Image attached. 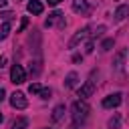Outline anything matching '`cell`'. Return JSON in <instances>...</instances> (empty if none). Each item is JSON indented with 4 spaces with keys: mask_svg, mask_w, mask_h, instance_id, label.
<instances>
[{
    "mask_svg": "<svg viewBox=\"0 0 129 129\" xmlns=\"http://www.w3.org/2000/svg\"><path fill=\"white\" fill-rule=\"evenodd\" d=\"M40 91H42V87H40L38 83H32V85L28 87V93H30V95H40Z\"/></svg>",
    "mask_w": 129,
    "mask_h": 129,
    "instance_id": "16",
    "label": "cell"
},
{
    "mask_svg": "<svg viewBox=\"0 0 129 129\" xmlns=\"http://www.w3.org/2000/svg\"><path fill=\"white\" fill-rule=\"evenodd\" d=\"M26 10H28L30 14H42L44 6H42V2H40V0H30V2H28V6H26Z\"/></svg>",
    "mask_w": 129,
    "mask_h": 129,
    "instance_id": "9",
    "label": "cell"
},
{
    "mask_svg": "<svg viewBox=\"0 0 129 129\" xmlns=\"http://www.w3.org/2000/svg\"><path fill=\"white\" fill-rule=\"evenodd\" d=\"M73 10L79 12V14H89L91 6L87 4V0H73Z\"/></svg>",
    "mask_w": 129,
    "mask_h": 129,
    "instance_id": "7",
    "label": "cell"
},
{
    "mask_svg": "<svg viewBox=\"0 0 129 129\" xmlns=\"http://www.w3.org/2000/svg\"><path fill=\"white\" fill-rule=\"evenodd\" d=\"M87 36H89V28H81V30H77V34L69 40V48H75V46H77L79 42H83Z\"/></svg>",
    "mask_w": 129,
    "mask_h": 129,
    "instance_id": "6",
    "label": "cell"
},
{
    "mask_svg": "<svg viewBox=\"0 0 129 129\" xmlns=\"http://www.w3.org/2000/svg\"><path fill=\"white\" fill-rule=\"evenodd\" d=\"M4 95H6V93H4V89H0V101H4Z\"/></svg>",
    "mask_w": 129,
    "mask_h": 129,
    "instance_id": "24",
    "label": "cell"
},
{
    "mask_svg": "<svg viewBox=\"0 0 129 129\" xmlns=\"http://www.w3.org/2000/svg\"><path fill=\"white\" fill-rule=\"evenodd\" d=\"M10 81L14 85H22L26 81V73H24V69L20 64H12V69H10Z\"/></svg>",
    "mask_w": 129,
    "mask_h": 129,
    "instance_id": "2",
    "label": "cell"
},
{
    "mask_svg": "<svg viewBox=\"0 0 129 129\" xmlns=\"http://www.w3.org/2000/svg\"><path fill=\"white\" fill-rule=\"evenodd\" d=\"M93 91H95V83H93V81H87V83L79 89V97H81V99H87V97L93 95Z\"/></svg>",
    "mask_w": 129,
    "mask_h": 129,
    "instance_id": "8",
    "label": "cell"
},
{
    "mask_svg": "<svg viewBox=\"0 0 129 129\" xmlns=\"http://www.w3.org/2000/svg\"><path fill=\"white\" fill-rule=\"evenodd\" d=\"M8 32H10V22L0 24V40H4V38L8 36Z\"/></svg>",
    "mask_w": 129,
    "mask_h": 129,
    "instance_id": "13",
    "label": "cell"
},
{
    "mask_svg": "<svg viewBox=\"0 0 129 129\" xmlns=\"http://www.w3.org/2000/svg\"><path fill=\"white\" fill-rule=\"evenodd\" d=\"M109 127H111V129H119V127H121V117H119V115L111 117V119H109Z\"/></svg>",
    "mask_w": 129,
    "mask_h": 129,
    "instance_id": "14",
    "label": "cell"
},
{
    "mask_svg": "<svg viewBox=\"0 0 129 129\" xmlns=\"http://www.w3.org/2000/svg\"><path fill=\"white\" fill-rule=\"evenodd\" d=\"M127 14H129V6H119V8L115 10V18H117V20H123Z\"/></svg>",
    "mask_w": 129,
    "mask_h": 129,
    "instance_id": "12",
    "label": "cell"
},
{
    "mask_svg": "<svg viewBox=\"0 0 129 129\" xmlns=\"http://www.w3.org/2000/svg\"><path fill=\"white\" fill-rule=\"evenodd\" d=\"M4 64H6V56H0V69H2Z\"/></svg>",
    "mask_w": 129,
    "mask_h": 129,
    "instance_id": "23",
    "label": "cell"
},
{
    "mask_svg": "<svg viewBox=\"0 0 129 129\" xmlns=\"http://www.w3.org/2000/svg\"><path fill=\"white\" fill-rule=\"evenodd\" d=\"M89 105L81 99V101H75L73 103V107H71V115H73V123L75 125H79V123H83L87 117H89Z\"/></svg>",
    "mask_w": 129,
    "mask_h": 129,
    "instance_id": "1",
    "label": "cell"
},
{
    "mask_svg": "<svg viewBox=\"0 0 129 129\" xmlns=\"http://www.w3.org/2000/svg\"><path fill=\"white\" fill-rule=\"evenodd\" d=\"M46 2H48V4H50V6H56V4H60V2H62V0H46Z\"/></svg>",
    "mask_w": 129,
    "mask_h": 129,
    "instance_id": "22",
    "label": "cell"
},
{
    "mask_svg": "<svg viewBox=\"0 0 129 129\" xmlns=\"http://www.w3.org/2000/svg\"><path fill=\"white\" fill-rule=\"evenodd\" d=\"M26 127H28V119H26V117H18V119L12 123L10 129H26Z\"/></svg>",
    "mask_w": 129,
    "mask_h": 129,
    "instance_id": "10",
    "label": "cell"
},
{
    "mask_svg": "<svg viewBox=\"0 0 129 129\" xmlns=\"http://www.w3.org/2000/svg\"><path fill=\"white\" fill-rule=\"evenodd\" d=\"M50 95H52V93H50V89H42V91H40V97H42V99H48Z\"/></svg>",
    "mask_w": 129,
    "mask_h": 129,
    "instance_id": "20",
    "label": "cell"
},
{
    "mask_svg": "<svg viewBox=\"0 0 129 129\" xmlns=\"http://www.w3.org/2000/svg\"><path fill=\"white\" fill-rule=\"evenodd\" d=\"M121 93H113V95H109V97H105L103 99V107L105 109H113V107H119L121 105Z\"/></svg>",
    "mask_w": 129,
    "mask_h": 129,
    "instance_id": "5",
    "label": "cell"
},
{
    "mask_svg": "<svg viewBox=\"0 0 129 129\" xmlns=\"http://www.w3.org/2000/svg\"><path fill=\"white\" fill-rule=\"evenodd\" d=\"M123 56H125V50H121V52L117 54V60H115V67H117V69L123 67Z\"/></svg>",
    "mask_w": 129,
    "mask_h": 129,
    "instance_id": "18",
    "label": "cell"
},
{
    "mask_svg": "<svg viewBox=\"0 0 129 129\" xmlns=\"http://www.w3.org/2000/svg\"><path fill=\"white\" fill-rule=\"evenodd\" d=\"M71 129H81V127H79V125H73V127H71Z\"/></svg>",
    "mask_w": 129,
    "mask_h": 129,
    "instance_id": "26",
    "label": "cell"
},
{
    "mask_svg": "<svg viewBox=\"0 0 129 129\" xmlns=\"http://www.w3.org/2000/svg\"><path fill=\"white\" fill-rule=\"evenodd\" d=\"M111 46H113V38H105V40H103V44H101V48H103V50H111Z\"/></svg>",
    "mask_w": 129,
    "mask_h": 129,
    "instance_id": "17",
    "label": "cell"
},
{
    "mask_svg": "<svg viewBox=\"0 0 129 129\" xmlns=\"http://www.w3.org/2000/svg\"><path fill=\"white\" fill-rule=\"evenodd\" d=\"M26 26H28V18H26V16H24V18H22V20H20V26H18V32H22V30H24V28H26Z\"/></svg>",
    "mask_w": 129,
    "mask_h": 129,
    "instance_id": "19",
    "label": "cell"
},
{
    "mask_svg": "<svg viewBox=\"0 0 129 129\" xmlns=\"http://www.w3.org/2000/svg\"><path fill=\"white\" fill-rule=\"evenodd\" d=\"M75 83H77V73H69V77H67V83H64V85H67L69 89H73V87H75Z\"/></svg>",
    "mask_w": 129,
    "mask_h": 129,
    "instance_id": "15",
    "label": "cell"
},
{
    "mask_svg": "<svg viewBox=\"0 0 129 129\" xmlns=\"http://www.w3.org/2000/svg\"><path fill=\"white\" fill-rule=\"evenodd\" d=\"M62 115H64V105H56L52 111V121H60Z\"/></svg>",
    "mask_w": 129,
    "mask_h": 129,
    "instance_id": "11",
    "label": "cell"
},
{
    "mask_svg": "<svg viewBox=\"0 0 129 129\" xmlns=\"http://www.w3.org/2000/svg\"><path fill=\"white\" fill-rule=\"evenodd\" d=\"M0 6H6V0H0Z\"/></svg>",
    "mask_w": 129,
    "mask_h": 129,
    "instance_id": "25",
    "label": "cell"
},
{
    "mask_svg": "<svg viewBox=\"0 0 129 129\" xmlns=\"http://www.w3.org/2000/svg\"><path fill=\"white\" fill-rule=\"evenodd\" d=\"M0 121H2V113H0Z\"/></svg>",
    "mask_w": 129,
    "mask_h": 129,
    "instance_id": "27",
    "label": "cell"
},
{
    "mask_svg": "<svg viewBox=\"0 0 129 129\" xmlns=\"http://www.w3.org/2000/svg\"><path fill=\"white\" fill-rule=\"evenodd\" d=\"M93 48H95V44H93V40H91V42H87V48H85V50H87V52H93Z\"/></svg>",
    "mask_w": 129,
    "mask_h": 129,
    "instance_id": "21",
    "label": "cell"
},
{
    "mask_svg": "<svg viewBox=\"0 0 129 129\" xmlns=\"http://www.w3.org/2000/svg\"><path fill=\"white\" fill-rule=\"evenodd\" d=\"M10 105H12L14 109H26L28 101H26L24 93H12V95H10Z\"/></svg>",
    "mask_w": 129,
    "mask_h": 129,
    "instance_id": "4",
    "label": "cell"
},
{
    "mask_svg": "<svg viewBox=\"0 0 129 129\" xmlns=\"http://www.w3.org/2000/svg\"><path fill=\"white\" fill-rule=\"evenodd\" d=\"M56 22H58V28H64V24H67V22H64V16H62L58 10H54V12H50V14H48V18L44 20V26H46V28H50V26H54Z\"/></svg>",
    "mask_w": 129,
    "mask_h": 129,
    "instance_id": "3",
    "label": "cell"
}]
</instances>
